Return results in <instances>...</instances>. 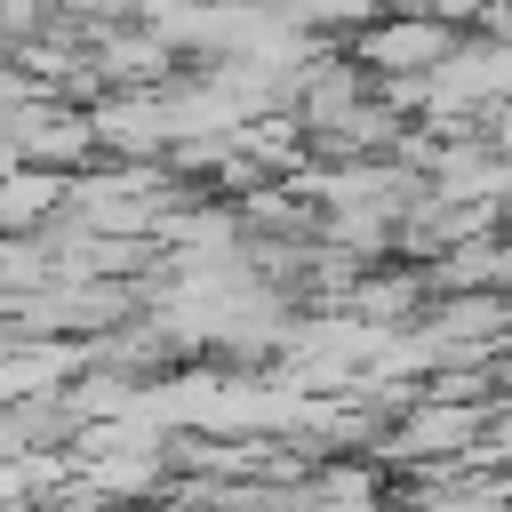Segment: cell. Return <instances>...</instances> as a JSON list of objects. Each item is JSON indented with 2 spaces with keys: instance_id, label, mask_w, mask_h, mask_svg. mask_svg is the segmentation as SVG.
I'll return each mask as SVG.
<instances>
[{
  "instance_id": "6da1fadb",
  "label": "cell",
  "mask_w": 512,
  "mask_h": 512,
  "mask_svg": "<svg viewBox=\"0 0 512 512\" xmlns=\"http://www.w3.org/2000/svg\"><path fill=\"white\" fill-rule=\"evenodd\" d=\"M472 440H480V416H472V408L432 400V408H416V416L392 432V456H464Z\"/></svg>"
},
{
  "instance_id": "7a4b0ae2",
  "label": "cell",
  "mask_w": 512,
  "mask_h": 512,
  "mask_svg": "<svg viewBox=\"0 0 512 512\" xmlns=\"http://www.w3.org/2000/svg\"><path fill=\"white\" fill-rule=\"evenodd\" d=\"M496 456H504V464H512V416H504V424H496Z\"/></svg>"
}]
</instances>
